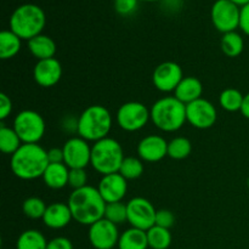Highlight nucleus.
<instances>
[{
    "instance_id": "nucleus-36",
    "label": "nucleus",
    "mask_w": 249,
    "mask_h": 249,
    "mask_svg": "<svg viewBox=\"0 0 249 249\" xmlns=\"http://www.w3.org/2000/svg\"><path fill=\"white\" fill-rule=\"evenodd\" d=\"M61 129L65 131L66 134H71V135H78V117L73 116V114H67L61 119Z\"/></svg>"
},
{
    "instance_id": "nucleus-28",
    "label": "nucleus",
    "mask_w": 249,
    "mask_h": 249,
    "mask_svg": "<svg viewBox=\"0 0 249 249\" xmlns=\"http://www.w3.org/2000/svg\"><path fill=\"white\" fill-rule=\"evenodd\" d=\"M243 99H245V95L240 90L229 88L221 91L219 96V105L221 108L228 112H238L242 107Z\"/></svg>"
},
{
    "instance_id": "nucleus-16",
    "label": "nucleus",
    "mask_w": 249,
    "mask_h": 249,
    "mask_svg": "<svg viewBox=\"0 0 249 249\" xmlns=\"http://www.w3.org/2000/svg\"><path fill=\"white\" fill-rule=\"evenodd\" d=\"M97 190L106 203L122 202L128 191V180L119 173L104 175L97 185Z\"/></svg>"
},
{
    "instance_id": "nucleus-17",
    "label": "nucleus",
    "mask_w": 249,
    "mask_h": 249,
    "mask_svg": "<svg viewBox=\"0 0 249 249\" xmlns=\"http://www.w3.org/2000/svg\"><path fill=\"white\" fill-rule=\"evenodd\" d=\"M62 77V65L57 58L40 60L33 68V78L41 88H53Z\"/></svg>"
},
{
    "instance_id": "nucleus-22",
    "label": "nucleus",
    "mask_w": 249,
    "mask_h": 249,
    "mask_svg": "<svg viewBox=\"0 0 249 249\" xmlns=\"http://www.w3.org/2000/svg\"><path fill=\"white\" fill-rule=\"evenodd\" d=\"M117 247L118 249H147V233L140 229H128L121 233Z\"/></svg>"
},
{
    "instance_id": "nucleus-3",
    "label": "nucleus",
    "mask_w": 249,
    "mask_h": 249,
    "mask_svg": "<svg viewBox=\"0 0 249 249\" xmlns=\"http://www.w3.org/2000/svg\"><path fill=\"white\" fill-rule=\"evenodd\" d=\"M150 111L153 125L164 133H175L187 122L186 105L175 96H164L157 100Z\"/></svg>"
},
{
    "instance_id": "nucleus-2",
    "label": "nucleus",
    "mask_w": 249,
    "mask_h": 249,
    "mask_svg": "<svg viewBox=\"0 0 249 249\" xmlns=\"http://www.w3.org/2000/svg\"><path fill=\"white\" fill-rule=\"evenodd\" d=\"M49 164L48 151L39 143H23L10 160L12 174L26 181L43 178Z\"/></svg>"
},
{
    "instance_id": "nucleus-43",
    "label": "nucleus",
    "mask_w": 249,
    "mask_h": 249,
    "mask_svg": "<svg viewBox=\"0 0 249 249\" xmlns=\"http://www.w3.org/2000/svg\"><path fill=\"white\" fill-rule=\"evenodd\" d=\"M140 1V0H139ZM141 1H158V0H141Z\"/></svg>"
},
{
    "instance_id": "nucleus-32",
    "label": "nucleus",
    "mask_w": 249,
    "mask_h": 249,
    "mask_svg": "<svg viewBox=\"0 0 249 249\" xmlns=\"http://www.w3.org/2000/svg\"><path fill=\"white\" fill-rule=\"evenodd\" d=\"M105 219L111 223L116 224L117 226L128 221V209L126 204L123 202H114V203H107L105 209Z\"/></svg>"
},
{
    "instance_id": "nucleus-19",
    "label": "nucleus",
    "mask_w": 249,
    "mask_h": 249,
    "mask_svg": "<svg viewBox=\"0 0 249 249\" xmlns=\"http://www.w3.org/2000/svg\"><path fill=\"white\" fill-rule=\"evenodd\" d=\"M203 94V84L196 77H184L174 91V96L185 105L201 99Z\"/></svg>"
},
{
    "instance_id": "nucleus-15",
    "label": "nucleus",
    "mask_w": 249,
    "mask_h": 249,
    "mask_svg": "<svg viewBox=\"0 0 249 249\" xmlns=\"http://www.w3.org/2000/svg\"><path fill=\"white\" fill-rule=\"evenodd\" d=\"M138 155L142 162H160L168 156V141L163 136L155 134L145 136L138 145Z\"/></svg>"
},
{
    "instance_id": "nucleus-12",
    "label": "nucleus",
    "mask_w": 249,
    "mask_h": 249,
    "mask_svg": "<svg viewBox=\"0 0 249 249\" xmlns=\"http://www.w3.org/2000/svg\"><path fill=\"white\" fill-rule=\"evenodd\" d=\"M186 118L187 123L191 124L194 128L204 130L212 128L216 123L218 111L211 101L201 97L186 105Z\"/></svg>"
},
{
    "instance_id": "nucleus-10",
    "label": "nucleus",
    "mask_w": 249,
    "mask_h": 249,
    "mask_svg": "<svg viewBox=\"0 0 249 249\" xmlns=\"http://www.w3.org/2000/svg\"><path fill=\"white\" fill-rule=\"evenodd\" d=\"M128 223L131 228L147 231L156 225L157 211L148 199L143 197H134L126 203Z\"/></svg>"
},
{
    "instance_id": "nucleus-25",
    "label": "nucleus",
    "mask_w": 249,
    "mask_h": 249,
    "mask_svg": "<svg viewBox=\"0 0 249 249\" xmlns=\"http://www.w3.org/2000/svg\"><path fill=\"white\" fill-rule=\"evenodd\" d=\"M220 48L224 55H226L228 57H238L245 49V40H243L242 36L236 31L229 32V33L223 34Z\"/></svg>"
},
{
    "instance_id": "nucleus-27",
    "label": "nucleus",
    "mask_w": 249,
    "mask_h": 249,
    "mask_svg": "<svg viewBox=\"0 0 249 249\" xmlns=\"http://www.w3.org/2000/svg\"><path fill=\"white\" fill-rule=\"evenodd\" d=\"M147 233L148 248L151 249H168L172 245V233L168 229L160 226H152Z\"/></svg>"
},
{
    "instance_id": "nucleus-7",
    "label": "nucleus",
    "mask_w": 249,
    "mask_h": 249,
    "mask_svg": "<svg viewBox=\"0 0 249 249\" xmlns=\"http://www.w3.org/2000/svg\"><path fill=\"white\" fill-rule=\"evenodd\" d=\"M12 128L23 143H39L46 130L45 121L39 112L23 109L15 116Z\"/></svg>"
},
{
    "instance_id": "nucleus-9",
    "label": "nucleus",
    "mask_w": 249,
    "mask_h": 249,
    "mask_svg": "<svg viewBox=\"0 0 249 249\" xmlns=\"http://www.w3.org/2000/svg\"><path fill=\"white\" fill-rule=\"evenodd\" d=\"M214 27L223 34L240 28L241 7L231 0H216L211 10Z\"/></svg>"
},
{
    "instance_id": "nucleus-21",
    "label": "nucleus",
    "mask_w": 249,
    "mask_h": 249,
    "mask_svg": "<svg viewBox=\"0 0 249 249\" xmlns=\"http://www.w3.org/2000/svg\"><path fill=\"white\" fill-rule=\"evenodd\" d=\"M27 45H28L29 53L38 61L55 57L56 50H57L53 39L43 33L28 40Z\"/></svg>"
},
{
    "instance_id": "nucleus-37",
    "label": "nucleus",
    "mask_w": 249,
    "mask_h": 249,
    "mask_svg": "<svg viewBox=\"0 0 249 249\" xmlns=\"http://www.w3.org/2000/svg\"><path fill=\"white\" fill-rule=\"evenodd\" d=\"M12 112V101L6 94H0V121L4 122Z\"/></svg>"
},
{
    "instance_id": "nucleus-24",
    "label": "nucleus",
    "mask_w": 249,
    "mask_h": 249,
    "mask_svg": "<svg viewBox=\"0 0 249 249\" xmlns=\"http://www.w3.org/2000/svg\"><path fill=\"white\" fill-rule=\"evenodd\" d=\"M22 145L23 142L17 135L16 131L14 130V128L6 126L4 122H1L0 124V151L4 155L12 156Z\"/></svg>"
},
{
    "instance_id": "nucleus-30",
    "label": "nucleus",
    "mask_w": 249,
    "mask_h": 249,
    "mask_svg": "<svg viewBox=\"0 0 249 249\" xmlns=\"http://www.w3.org/2000/svg\"><path fill=\"white\" fill-rule=\"evenodd\" d=\"M143 163L140 158L136 157H125L121 168H119V174L125 178L126 180H135L139 179L143 174Z\"/></svg>"
},
{
    "instance_id": "nucleus-5",
    "label": "nucleus",
    "mask_w": 249,
    "mask_h": 249,
    "mask_svg": "<svg viewBox=\"0 0 249 249\" xmlns=\"http://www.w3.org/2000/svg\"><path fill=\"white\" fill-rule=\"evenodd\" d=\"M45 23L46 16L44 10L39 5L31 2L19 5L10 17V29L22 40L27 41L41 34Z\"/></svg>"
},
{
    "instance_id": "nucleus-35",
    "label": "nucleus",
    "mask_w": 249,
    "mask_h": 249,
    "mask_svg": "<svg viewBox=\"0 0 249 249\" xmlns=\"http://www.w3.org/2000/svg\"><path fill=\"white\" fill-rule=\"evenodd\" d=\"M139 0H114V9L122 16H129L138 9Z\"/></svg>"
},
{
    "instance_id": "nucleus-31",
    "label": "nucleus",
    "mask_w": 249,
    "mask_h": 249,
    "mask_svg": "<svg viewBox=\"0 0 249 249\" xmlns=\"http://www.w3.org/2000/svg\"><path fill=\"white\" fill-rule=\"evenodd\" d=\"M46 208L48 206L45 204V202L39 197H28L27 199H24L23 204H22V212L24 215L33 220L43 219Z\"/></svg>"
},
{
    "instance_id": "nucleus-23",
    "label": "nucleus",
    "mask_w": 249,
    "mask_h": 249,
    "mask_svg": "<svg viewBox=\"0 0 249 249\" xmlns=\"http://www.w3.org/2000/svg\"><path fill=\"white\" fill-rule=\"evenodd\" d=\"M22 39L15 34L11 29L0 33V58L10 60L21 51Z\"/></svg>"
},
{
    "instance_id": "nucleus-6",
    "label": "nucleus",
    "mask_w": 249,
    "mask_h": 249,
    "mask_svg": "<svg viewBox=\"0 0 249 249\" xmlns=\"http://www.w3.org/2000/svg\"><path fill=\"white\" fill-rule=\"evenodd\" d=\"M124 158L125 156L121 143L116 139L105 138L94 142L91 146L90 165L95 172L104 177L118 173Z\"/></svg>"
},
{
    "instance_id": "nucleus-33",
    "label": "nucleus",
    "mask_w": 249,
    "mask_h": 249,
    "mask_svg": "<svg viewBox=\"0 0 249 249\" xmlns=\"http://www.w3.org/2000/svg\"><path fill=\"white\" fill-rule=\"evenodd\" d=\"M68 185L73 190L82 189L88 185V174L85 169H70Z\"/></svg>"
},
{
    "instance_id": "nucleus-40",
    "label": "nucleus",
    "mask_w": 249,
    "mask_h": 249,
    "mask_svg": "<svg viewBox=\"0 0 249 249\" xmlns=\"http://www.w3.org/2000/svg\"><path fill=\"white\" fill-rule=\"evenodd\" d=\"M49 163H63V150L62 147H53L48 151Z\"/></svg>"
},
{
    "instance_id": "nucleus-29",
    "label": "nucleus",
    "mask_w": 249,
    "mask_h": 249,
    "mask_svg": "<svg viewBox=\"0 0 249 249\" xmlns=\"http://www.w3.org/2000/svg\"><path fill=\"white\" fill-rule=\"evenodd\" d=\"M192 152L191 141L184 136H178L168 142V157L175 160H181L189 157Z\"/></svg>"
},
{
    "instance_id": "nucleus-4",
    "label": "nucleus",
    "mask_w": 249,
    "mask_h": 249,
    "mask_svg": "<svg viewBox=\"0 0 249 249\" xmlns=\"http://www.w3.org/2000/svg\"><path fill=\"white\" fill-rule=\"evenodd\" d=\"M112 124V114L106 107L91 105L78 116V136L89 142H96L108 138Z\"/></svg>"
},
{
    "instance_id": "nucleus-14",
    "label": "nucleus",
    "mask_w": 249,
    "mask_h": 249,
    "mask_svg": "<svg viewBox=\"0 0 249 249\" xmlns=\"http://www.w3.org/2000/svg\"><path fill=\"white\" fill-rule=\"evenodd\" d=\"M88 237L95 249H113L118 246L121 233L116 224L102 218L89 226Z\"/></svg>"
},
{
    "instance_id": "nucleus-34",
    "label": "nucleus",
    "mask_w": 249,
    "mask_h": 249,
    "mask_svg": "<svg viewBox=\"0 0 249 249\" xmlns=\"http://www.w3.org/2000/svg\"><path fill=\"white\" fill-rule=\"evenodd\" d=\"M175 224V215L168 209H160L156 214V225L169 230Z\"/></svg>"
},
{
    "instance_id": "nucleus-18",
    "label": "nucleus",
    "mask_w": 249,
    "mask_h": 249,
    "mask_svg": "<svg viewBox=\"0 0 249 249\" xmlns=\"http://www.w3.org/2000/svg\"><path fill=\"white\" fill-rule=\"evenodd\" d=\"M41 220H43L44 225L48 226L49 229L60 230V229H63L67 225H70L71 221L73 220L72 212H71L67 203L53 202V203L48 206Z\"/></svg>"
},
{
    "instance_id": "nucleus-13",
    "label": "nucleus",
    "mask_w": 249,
    "mask_h": 249,
    "mask_svg": "<svg viewBox=\"0 0 249 249\" xmlns=\"http://www.w3.org/2000/svg\"><path fill=\"white\" fill-rule=\"evenodd\" d=\"M184 78L182 68L174 61H165L155 68L152 83L157 90L162 92H174Z\"/></svg>"
},
{
    "instance_id": "nucleus-39",
    "label": "nucleus",
    "mask_w": 249,
    "mask_h": 249,
    "mask_svg": "<svg viewBox=\"0 0 249 249\" xmlns=\"http://www.w3.org/2000/svg\"><path fill=\"white\" fill-rule=\"evenodd\" d=\"M240 28L243 33L249 36V4L241 7V21Z\"/></svg>"
},
{
    "instance_id": "nucleus-20",
    "label": "nucleus",
    "mask_w": 249,
    "mask_h": 249,
    "mask_svg": "<svg viewBox=\"0 0 249 249\" xmlns=\"http://www.w3.org/2000/svg\"><path fill=\"white\" fill-rule=\"evenodd\" d=\"M70 168L65 163H50L43 175V181L49 189L61 190L68 185Z\"/></svg>"
},
{
    "instance_id": "nucleus-42",
    "label": "nucleus",
    "mask_w": 249,
    "mask_h": 249,
    "mask_svg": "<svg viewBox=\"0 0 249 249\" xmlns=\"http://www.w3.org/2000/svg\"><path fill=\"white\" fill-rule=\"evenodd\" d=\"M231 1H233L235 2V4H237L238 6H245V5H247V4H249V0H231Z\"/></svg>"
},
{
    "instance_id": "nucleus-44",
    "label": "nucleus",
    "mask_w": 249,
    "mask_h": 249,
    "mask_svg": "<svg viewBox=\"0 0 249 249\" xmlns=\"http://www.w3.org/2000/svg\"><path fill=\"white\" fill-rule=\"evenodd\" d=\"M247 185H248V187H249V179H248V181H247Z\"/></svg>"
},
{
    "instance_id": "nucleus-26",
    "label": "nucleus",
    "mask_w": 249,
    "mask_h": 249,
    "mask_svg": "<svg viewBox=\"0 0 249 249\" xmlns=\"http://www.w3.org/2000/svg\"><path fill=\"white\" fill-rule=\"evenodd\" d=\"M48 241L38 230H26L19 235L16 242V249H46Z\"/></svg>"
},
{
    "instance_id": "nucleus-41",
    "label": "nucleus",
    "mask_w": 249,
    "mask_h": 249,
    "mask_svg": "<svg viewBox=\"0 0 249 249\" xmlns=\"http://www.w3.org/2000/svg\"><path fill=\"white\" fill-rule=\"evenodd\" d=\"M241 113L245 118L249 119V92L245 95V99H243V104L242 107H241Z\"/></svg>"
},
{
    "instance_id": "nucleus-8",
    "label": "nucleus",
    "mask_w": 249,
    "mask_h": 249,
    "mask_svg": "<svg viewBox=\"0 0 249 249\" xmlns=\"http://www.w3.org/2000/svg\"><path fill=\"white\" fill-rule=\"evenodd\" d=\"M151 121V111L139 101H129L122 105L117 111V123L119 128L128 133L139 131Z\"/></svg>"
},
{
    "instance_id": "nucleus-11",
    "label": "nucleus",
    "mask_w": 249,
    "mask_h": 249,
    "mask_svg": "<svg viewBox=\"0 0 249 249\" xmlns=\"http://www.w3.org/2000/svg\"><path fill=\"white\" fill-rule=\"evenodd\" d=\"M63 163L70 169H85L91 160V146L80 136H72L62 146Z\"/></svg>"
},
{
    "instance_id": "nucleus-38",
    "label": "nucleus",
    "mask_w": 249,
    "mask_h": 249,
    "mask_svg": "<svg viewBox=\"0 0 249 249\" xmlns=\"http://www.w3.org/2000/svg\"><path fill=\"white\" fill-rule=\"evenodd\" d=\"M46 249H73V245L67 237L60 236V237H55L49 241Z\"/></svg>"
},
{
    "instance_id": "nucleus-1",
    "label": "nucleus",
    "mask_w": 249,
    "mask_h": 249,
    "mask_svg": "<svg viewBox=\"0 0 249 249\" xmlns=\"http://www.w3.org/2000/svg\"><path fill=\"white\" fill-rule=\"evenodd\" d=\"M73 220L80 225L91 226L105 216L106 202L100 195L97 187L87 186L73 190L67 202Z\"/></svg>"
}]
</instances>
